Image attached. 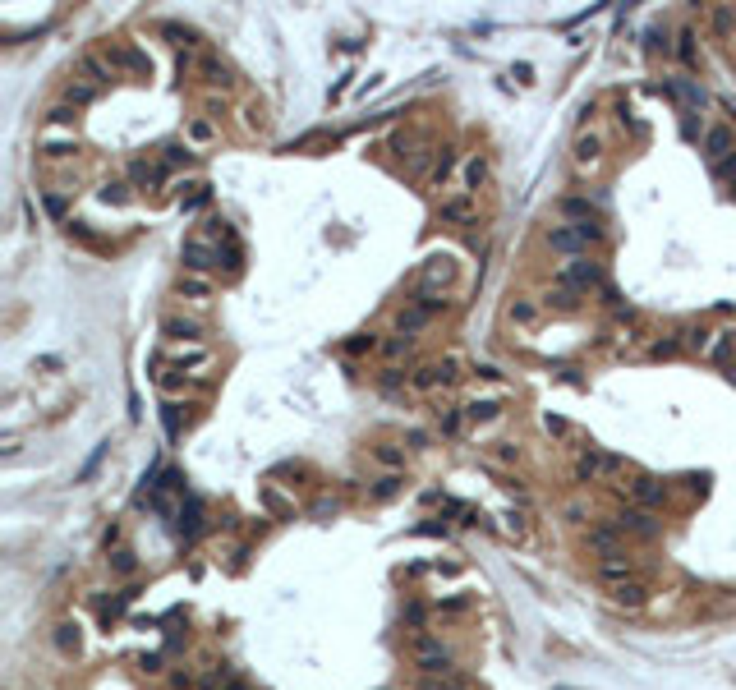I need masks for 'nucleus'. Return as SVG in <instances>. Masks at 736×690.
Segmentation results:
<instances>
[{
	"label": "nucleus",
	"instance_id": "nucleus-1",
	"mask_svg": "<svg viewBox=\"0 0 736 690\" xmlns=\"http://www.w3.org/2000/svg\"><path fill=\"white\" fill-rule=\"evenodd\" d=\"M414 668L424 672V677H442L447 681V672L456 668V658H451V649L438 645V640H414Z\"/></svg>",
	"mask_w": 736,
	"mask_h": 690
},
{
	"label": "nucleus",
	"instance_id": "nucleus-2",
	"mask_svg": "<svg viewBox=\"0 0 736 690\" xmlns=\"http://www.w3.org/2000/svg\"><path fill=\"white\" fill-rule=\"evenodd\" d=\"M621 470H626V465H621V456H607V451H598V447L580 451V460H575V479H584V483L612 479V474H621Z\"/></svg>",
	"mask_w": 736,
	"mask_h": 690
},
{
	"label": "nucleus",
	"instance_id": "nucleus-3",
	"mask_svg": "<svg viewBox=\"0 0 736 690\" xmlns=\"http://www.w3.org/2000/svg\"><path fill=\"white\" fill-rule=\"evenodd\" d=\"M612 525L621 529V534H630V538H658L663 534V525L654 520V511H644V506H621V511L612 515Z\"/></svg>",
	"mask_w": 736,
	"mask_h": 690
},
{
	"label": "nucleus",
	"instance_id": "nucleus-4",
	"mask_svg": "<svg viewBox=\"0 0 736 690\" xmlns=\"http://www.w3.org/2000/svg\"><path fill=\"white\" fill-rule=\"evenodd\" d=\"M180 258H185V272L203 276V272H212V267L221 263V249H217V244H208V240H185Z\"/></svg>",
	"mask_w": 736,
	"mask_h": 690
},
{
	"label": "nucleus",
	"instance_id": "nucleus-5",
	"mask_svg": "<svg viewBox=\"0 0 736 690\" xmlns=\"http://www.w3.org/2000/svg\"><path fill=\"white\" fill-rule=\"evenodd\" d=\"M561 285H566V290H593V285H603V272H598L589 258H571V263L561 267Z\"/></svg>",
	"mask_w": 736,
	"mask_h": 690
},
{
	"label": "nucleus",
	"instance_id": "nucleus-6",
	"mask_svg": "<svg viewBox=\"0 0 736 690\" xmlns=\"http://www.w3.org/2000/svg\"><path fill=\"white\" fill-rule=\"evenodd\" d=\"M589 548L598 552V557H626V534H621V529L616 525H593L589 529Z\"/></svg>",
	"mask_w": 736,
	"mask_h": 690
},
{
	"label": "nucleus",
	"instance_id": "nucleus-7",
	"mask_svg": "<svg viewBox=\"0 0 736 690\" xmlns=\"http://www.w3.org/2000/svg\"><path fill=\"white\" fill-rule=\"evenodd\" d=\"M626 493H630V502H635V506L654 511V506H663V497H668V483H658V479H649V474H640V479H630V483H626Z\"/></svg>",
	"mask_w": 736,
	"mask_h": 690
},
{
	"label": "nucleus",
	"instance_id": "nucleus-8",
	"mask_svg": "<svg viewBox=\"0 0 736 690\" xmlns=\"http://www.w3.org/2000/svg\"><path fill=\"white\" fill-rule=\"evenodd\" d=\"M110 69H129V74H152V60H147L138 46H110L106 51Z\"/></svg>",
	"mask_w": 736,
	"mask_h": 690
},
{
	"label": "nucleus",
	"instance_id": "nucleus-9",
	"mask_svg": "<svg viewBox=\"0 0 736 690\" xmlns=\"http://www.w3.org/2000/svg\"><path fill=\"white\" fill-rule=\"evenodd\" d=\"M548 244L557 253H571V258H584V249H589V240H584L580 226H561V230H548Z\"/></svg>",
	"mask_w": 736,
	"mask_h": 690
},
{
	"label": "nucleus",
	"instance_id": "nucleus-10",
	"mask_svg": "<svg viewBox=\"0 0 736 690\" xmlns=\"http://www.w3.org/2000/svg\"><path fill=\"white\" fill-rule=\"evenodd\" d=\"M198 74H203V83H208V88H221V92L235 88V69L226 65V60H217V55H208V60L198 65Z\"/></svg>",
	"mask_w": 736,
	"mask_h": 690
},
{
	"label": "nucleus",
	"instance_id": "nucleus-11",
	"mask_svg": "<svg viewBox=\"0 0 736 690\" xmlns=\"http://www.w3.org/2000/svg\"><path fill=\"white\" fill-rule=\"evenodd\" d=\"M438 217H442V221H456V226H470V221L479 217V208H474L470 194H461V198H442Z\"/></svg>",
	"mask_w": 736,
	"mask_h": 690
},
{
	"label": "nucleus",
	"instance_id": "nucleus-12",
	"mask_svg": "<svg viewBox=\"0 0 736 690\" xmlns=\"http://www.w3.org/2000/svg\"><path fill=\"white\" fill-rule=\"evenodd\" d=\"M161 331H166L171 340H185V345H194V340L203 336V322H198V318H180V313H171V318L161 322Z\"/></svg>",
	"mask_w": 736,
	"mask_h": 690
},
{
	"label": "nucleus",
	"instance_id": "nucleus-13",
	"mask_svg": "<svg viewBox=\"0 0 736 690\" xmlns=\"http://www.w3.org/2000/svg\"><path fill=\"white\" fill-rule=\"evenodd\" d=\"M451 276H456V263H451L447 253H442V258H428V267H424V276H419V290H433V285H447Z\"/></svg>",
	"mask_w": 736,
	"mask_h": 690
},
{
	"label": "nucleus",
	"instance_id": "nucleus-14",
	"mask_svg": "<svg viewBox=\"0 0 736 690\" xmlns=\"http://www.w3.org/2000/svg\"><path fill=\"white\" fill-rule=\"evenodd\" d=\"M598 580H607V584L635 580V561H630V557H607V561H598Z\"/></svg>",
	"mask_w": 736,
	"mask_h": 690
},
{
	"label": "nucleus",
	"instance_id": "nucleus-15",
	"mask_svg": "<svg viewBox=\"0 0 736 690\" xmlns=\"http://www.w3.org/2000/svg\"><path fill=\"white\" fill-rule=\"evenodd\" d=\"M612 603H616V608H630V612H635V608H644V603H649V589H644L640 580L612 584Z\"/></svg>",
	"mask_w": 736,
	"mask_h": 690
},
{
	"label": "nucleus",
	"instance_id": "nucleus-16",
	"mask_svg": "<svg viewBox=\"0 0 736 690\" xmlns=\"http://www.w3.org/2000/svg\"><path fill=\"white\" fill-rule=\"evenodd\" d=\"M198 529H203V502L185 493V502H180V534H185V538H194Z\"/></svg>",
	"mask_w": 736,
	"mask_h": 690
},
{
	"label": "nucleus",
	"instance_id": "nucleus-17",
	"mask_svg": "<svg viewBox=\"0 0 736 690\" xmlns=\"http://www.w3.org/2000/svg\"><path fill=\"white\" fill-rule=\"evenodd\" d=\"M428 318H433V313H424L419 304H410V308H401V313H396V331H401V336L410 340L414 331H424V327H428Z\"/></svg>",
	"mask_w": 736,
	"mask_h": 690
},
{
	"label": "nucleus",
	"instance_id": "nucleus-18",
	"mask_svg": "<svg viewBox=\"0 0 736 690\" xmlns=\"http://www.w3.org/2000/svg\"><path fill=\"white\" fill-rule=\"evenodd\" d=\"M704 152L714 157V161H727V152H732V129H723V124L709 129L704 134Z\"/></svg>",
	"mask_w": 736,
	"mask_h": 690
},
{
	"label": "nucleus",
	"instance_id": "nucleus-19",
	"mask_svg": "<svg viewBox=\"0 0 736 690\" xmlns=\"http://www.w3.org/2000/svg\"><path fill=\"white\" fill-rule=\"evenodd\" d=\"M78 69H83V74H92V83H110V78H115V69H110V60H101V55H78Z\"/></svg>",
	"mask_w": 736,
	"mask_h": 690
},
{
	"label": "nucleus",
	"instance_id": "nucleus-20",
	"mask_svg": "<svg viewBox=\"0 0 736 690\" xmlns=\"http://www.w3.org/2000/svg\"><path fill=\"white\" fill-rule=\"evenodd\" d=\"M557 208L566 212V217H575V226H584V221H598V212H593L589 198H561Z\"/></svg>",
	"mask_w": 736,
	"mask_h": 690
},
{
	"label": "nucleus",
	"instance_id": "nucleus-21",
	"mask_svg": "<svg viewBox=\"0 0 736 690\" xmlns=\"http://www.w3.org/2000/svg\"><path fill=\"white\" fill-rule=\"evenodd\" d=\"M180 295H185V299H212V281H208V276L185 272V276H180Z\"/></svg>",
	"mask_w": 736,
	"mask_h": 690
},
{
	"label": "nucleus",
	"instance_id": "nucleus-22",
	"mask_svg": "<svg viewBox=\"0 0 736 690\" xmlns=\"http://www.w3.org/2000/svg\"><path fill=\"white\" fill-rule=\"evenodd\" d=\"M484 180H488V157L474 152L470 161H465V194H474V189L484 185Z\"/></svg>",
	"mask_w": 736,
	"mask_h": 690
},
{
	"label": "nucleus",
	"instance_id": "nucleus-23",
	"mask_svg": "<svg viewBox=\"0 0 736 690\" xmlns=\"http://www.w3.org/2000/svg\"><path fill=\"white\" fill-rule=\"evenodd\" d=\"M78 645H83V635H78L74 621H60V626H55V649H60V654H78Z\"/></svg>",
	"mask_w": 736,
	"mask_h": 690
},
{
	"label": "nucleus",
	"instance_id": "nucleus-24",
	"mask_svg": "<svg viewBox=\"0 0 736 690\" xmlns=\"http://www.w3.org/2000/svg\"><path fill=\"white\" fill-rule=\"evenodd\" d=\"M88 101H97V83H69L65 88V106H88Z\"/></svg>",
	"mask_w": 736,
	"mask_h": 690
},
{
	"label": "nucleus",
	"instance_id": "nucleus-25",
	"mask_svg": "<svg viewBox=\"0 0 736 690\" xmlns=\"http://www.w3.org/2000/svg\"><path fill=\"white\" fill-rule=\"evenodd\" d=\"M668 92H677V97H681L686 106H695V110L704 106V88H695V83H686V78H677V83H668Z\"/></svg>",
	"mask_w": 736,
	"mask_h": 690
},
{
	"label": "nucleus",
	"instance_id": "nucleus-26",
	"mask_svg": "<svg viewBox=\"0 0 736 690\" xmlns=\"http://www.w3.org/2000/svg\"><path fill=\"white\" fill-rule=\"evenodd\" d=\"M373 456H377V465H387V470H401V465H405V451L401 447H391V442H382V447H373Z\"/></svg>",
	"mask_w": 736,
	"mask_h": 690
},
{
	"label": "nucleus",
	"instance_id": "nucleus-27",
	"mask_svg": "<svg viewBox=\"0 0 736 690\" xmlns=\"http://www.w3.org/2000/svg\"><path fill=\"white\" fill-rule=\"evenodd\" d=\"M134 598H138V589H124V594H115V598H101V617H106V621H110V617H120Z\"/></svg>",
	"mask_w": 736,
	"mask_h": 690
},
{
	"label": "nucleus",
	"instance_id": "nucleus-28",
	"mask_svg": "<svg viewBox=\"0 0 736 690\" xmlns=\"http://www.w3.org/2000/svg\"><path fill=\"white\" fill-rule=\"evenodd\" d=\"M401 493V474H382V479H373V488H368V497H377V502H387V497Z\"/></svg>",
	"mask_w": 736,
	"mask_h": 690
},
{
	"label": "nucleus",
	"instance_id": "nucleus-29",
	"mask_svg": "<svg viewBox=\"0 0 736 690\" xmlns=\"http://www.w3.org/2000/svg\"><path fill=\"white\" fill-rule=\"evenodd\" d=\"M106 561H110V570H115V575H134V570H138V557H134L129 548H115Z\"/></svg>",
	"mask_w": 736,
	"mask_h": 690
},
{
	"label": "nucleus",
	"instance_id": "nucleus-30",
	"mask_svg": "<svg viewBox=\"0 0 736 690\" xmlns=\"http://www.w3.org/2000/svg\"><path fill=\"white\" fill-rule=\"evenodd\" d=\"M42 152L46 157H74L78 152V138H42Z\"/></svg>",
	"mask_w": 736,
	"mask_h": 690
},
{
	"label": "nucleus",
	"instance_id": "nucleus-31",
	"mask_svg": "<svg viewBox=\"0 0 736 690\" xmlns=\"http://www.w3.org/2000/svg\"><path fill=\"white\" fill-rule=\"evenodd\" d=\"M598 152H603V143L593 138V134H580V138H575V157H580V161H598Z\"/></svg>",
	"mask_w": 736,
	"mask_h": 690
},
{
	"label": "nucleus",
	"instance_id": "nucleus-32",
	"mask_svg": "<svg viewBox=\"0 0 736 690\" xmlns=\"http://www.w3.org/2000/svg\"><path fill=\"white\" fill-rule=\"evenodd\" d=\"M451 166H456V148H442L438 161H433V185H442V180L451 175Z\"/></svg>",
	"mask_w": 736,
	"mask_h": 690
},
{
	"label": "nucleus",
	"instance_id": "nucleus-33",
	"mask_svg": "<svg viewBox=\"0 0 736 690\" xmlns=\"http://www.w3.org/2000/svg\"><path fill=\"white\" fill-rule=\"evenodd\" d=\"M677 55H681L686 65H700V51H695V28H681V37H677Z\"/></svg>",
	"mask_w": 736,
	"mask_h": 690
},
{
	"label": "nucleus",
	"instance_id": "nucleus-34",
	"mask_svg": "<svg viewBox=\"0 0 736 690\" xmlns=\"http://www.w3.org/2000/svg\"><path fill=\"white\" fill-rule=\"evenodd\" d=\"M175 364H180V368H208L212 354L208 350H175Z\"/></svg>",
	"mask_w": 736,
	"mask_h": 690
},
{
	"label": "nucleus",
	"instance_id": "nucleus-35",
	"mask_svg": "<svg viewBox=\"0 0 736 690\" xmlns=\"http://www.w3.org/2000/svg\"><path fill=\"white\" fill-rule=\"evenodd\" d=\"M166 166H194V148H185V143H171V148H166Z\"/></svg>",
	"mask_w": 736,
	"mask_h": 690
},
{
	"label": "nucleus",
	"instance_id": "nucleus-36",
	"mask_svg": "<svg viewBox=\"0 0 736 690\" xmlns=\"http://www.w3.org/2000/svg\"><path fill=\"white\" fill-rule=\"evenodd\" d=\"M534 318H539V308L529 304V299H516V304H511V322H520V327H529Z\"/></svg>",
	"mask_w": 736,
	"mask_h": 690
},
{
	"label": "nucleus",
	"instance_id": "nucleus-37",
	"mask_svg": "<svg viewBox=\"0 0 736 690\" xmlns=\"http://www.w3.org/2000/svg\"><path fill=\"white\" fill-rule=\"evenodd\" d=\"M714 336H718V340L709 345V359H718V364H723L727 354H732V340H736V336H732V331H714Z\"/></svg>",
	"mask_w": 736,
	"mask_h": 690
},
{
	"label": "nucleus",
	"instance_id": "nucleus-38",
	"mask_svg": "<svg viewBox=\"0 0 736 690\" xmlns=\"http://www.w3.org/2000/svg\"><path fill=\"white\" fill-rule=\"evenodd\" d=\"M410 382H414V391H433V387L442 382V373H438V368H419Z\"/></svg>",
	"mask_w": 736,
	"mask_h": 690
},
{
	"label": "nucleus",
	"instance_id": "nucleus-39",
	"mask_svg": "<svg viewBox=\"0 0 736 690\" xmlns=\"http://www.w3.org/2000/svg\"><path fill=\"white\" fill-rule=\"evenodd\" d=\"M548 304H552V308H561V313H571L580 299H575V290H566V285H561V290H552V295H548Z\"/></svg>",
	"mask_w": 736,
	"mask_h": 690
},
{
	"label": "nucleus",
	"instance_id": "nucleus-40",
	"mask_svg": "<svg viewBox=\"0 0 736 690\" xmlns=\"http://www.w3.org/2000/svg\"><path fill=\"white\" fill-rule=\"evenodd\" d=\"M129 185H124V180H115V185H106L101 189V203H129Z\"/></svg>",
	"mask_w": 736,
	"mask_h": 690
},
{
	"label": "nucleus",
	"instance_id": "nucleus-41",
	"mask_svg": "<svg viewBox=\"0 0 736 690\" xmlns=\"http://www.w3.org/2000/svg\"><path fill=\"white\" fill-rule=\"evenodd\" d=\"M465 415H470L474 424H484V419L497 415V401H474V405H465Z\"/></svg>",
	"mask_w": 736,
	"mask_h": 690
},
{
	"label": "nucleus",
	"instance_id": "nucleus-42",
	"mask_svg": "<svg viewBox=\"0 0 736 690\" xmlns=\"http://www.w3.org/2000/svg\"><path fill=\"white\" fill-rule=\"evenodd\" d=\"M189 138H194V143H212V138H217V129H212V120H189Z\"/></svg>",
	"mask_w": 736,
	"mask_h": 690
},
{
	"label": "nucleus",
	"instance_id": "nucleus-43",
	"mask_svg": "<svg viewBox=\"0 0 736 690\" xmlns=\"http://www.w3.org/2000/svg\"><path fill=\"white\" fill-rule=\"evenodd\" d=\"M405 350H410V340H405V336H391V340H382V354H387V359H401Z\"/></svg>",
	"mask_w": 736,
	"mask_h": 690
},
{
	"label": "nucleus",
	"instance_id": "nucleus-44",
	"mask_svg": "<svg viewBox=\"0 0 736 690\" xmlns=\"http://www.w3.org/2000/svg\"><path fill=\"white\" fill-rule=\"evenodd\" d=\"M46 124H74V106H51L46 110Z\"/></svg>",
	"mask_w": 736,
	"mask_h": 690
},
{
	"label": "nucleus",
	"instance_id": "nucleus-45",
	"mask_svg": "<svg viewBox=\"0 0 736 690\" xmlns=\"http://www.w3.org/2000/svg\"><path fill=\"white\" fill-rule=\"evenodd\" d=\"M161 33H166V37H180L185 46H194V42H198V37H194V28H180V23H166Z\"/></svg>",
	"mask_w": 736,
	"mask_h": 690
},
{
	"label": "nucleus",
	"instance_id": "nucleus-46",
	"mask_svg": "<svg viewBox=\"0 0 736 690\" xmlns=\"http://www.w3.org/2000/svg\"><path fill=\"white\" fill-rule=\"evenodd\" d=\"M363 350H377V340H373V336H354V340H345V354H363Z\"/></svg>",
	"mask_w": 736,
	"mask_h": 690
},
{
	"label": "nucleus",
	"instance_id": "nucleus-47",
	"mask_svg": "<svg viewBox=\"0 0 736 690\" xmlns=\"http://www.w3.org/2000/svg\"><path fill=\"white\" fill-rule=\"evenodd\" d=\"M543 428H548V433H557V438H566V433H571V424H566L561 415H548V419H543Z\"/></svg>",
	"mask_w": 736,
	"mask_h": 690
},
{
	"label": "nucleus",
	"instance_id": "nucleus-48",
	"mask_svg": "<svg viewBox=\"0 0 736 690\" xmlns=\"http://www.w3.org/2000/svg\"><path fill=\"white\" fill-rule=\"evenodd\" d=\"M161 391H166V396L185 391V378H175V373H161Z\"/></svg>",
	"mask_w": 736,
	"mask_h": 690
},
{
	"label": "nucleus",
	"instance_id": "nucleus-49",
	"mask_svg": "<svg viewBox=\"0 0 736 690\" xmlns=\"http://www.w3.org/2000/svg\"><path fill=\"white\" fill-rule=\"evenodd\" d=\"M732 23H736L732 10H714V28H718V33H732Z\"/></svg>",
	"mask_w": 736,
	"mask_h": 690
},
{
	"label": "nucleus",
	"instance_id": "nucleus-50",
	"mask_svg": "<svg viewBox=\"0 0 736 690\" xmlns=\"http://www.w3.org/2000/svg\"><path fill=\"white\" fill-rule=\"evenodd\" d=\"M42 203H46V212H51V217H65V198H60V194H46Z\"/></svg>",
	"mask_w": 736,
	"mask_h": 690
},
{
	"label": "nucleus",
	"instance_id": "nucleus-51",
	"mask_svg": "<svg viewBox=\"0 0 736 690\" xmlns=\"http://www.w3.org/2000/svg\"><path fill=\"white\" fill-rule=\"evenodd\" d=\"M401 621H410V626H424V608H419V603H410L405 612H401Z\"/></svg>",
	"mask_w": 736,
	"mask_h": 690
},
{
	"label": "nucleus",
	"instance_id": "nucleus-52",
	"mask_svg": "<svg viewBox=\"0 0 736 690\" xmlns=\"http://www.w3.org/2000/svg\"><path fill=\"white\" fill-rule=\"evenodd\" d=\"M677 350H681L677 340H658V345H654V354H658V359H668V354H677Z\"/></svg>",
	"mask_w": 736,
	"mask_h": 690
},
{
	"label": "nucleus",
	"instance_id": "nucleus-53",
	"mask_svg": "<svg viewBox=\"0 0 736 690\" xmlns=\"http://www.w3.org/2000/svg\"><path fill=\"white\" fill-rule=\"evenodd\" d=\"M644 37H649V46H654V51H668V37H663V33H658V28H649V33H644Z\"/></svg>",
	"mask_w": 736,
	"mask_h": 690
},
{
	"label": "nucleus",
	"instance_id": "nucleus-54",
	"mask_svg": "<svg viewBox=\"0 0 736 690\" xmlns=\"http://www.w3.org/2000/svg\"><path fill=\"white\" fill-rule=\"evenodd\" d=\"M138 668H143V672H161V658H157V654H143V658H138Z\"/></svg>",
	"mask_w": 736,
	"mask_h": 690
},
{
	"label": "nucleus",
	"instance_id": "nucleus-55",
	"mask_svg": "<svg viewBox=\"0 0 736 690\" xmlns=\"http://www.w3.org/2000/svg\"><path fill=\"white\" fill-rule=\"evenodd\" d=\"M497 460H520V451L511 442H497Z\"/></svg>",
	"mask_w": 736,
	"mask_h": 690
},
{
	"label": "nucleus",
	"instance_id": "nucleus-56",
	"mask_svg": "<svg viewBox=\"0 0 736 690\" xmlns=\"http://www.w3.org/2000/svg\"><path fill=\"white\" fill-rule=\"evenodd\" d=\"M442 433H461V415H456V410H451V415L442 419Z\"/></svg>",
	"mask_w": 736,
	"mask_h": 690
},
{
	"label": "nucleus",
	"instance_id": "nucleus-57",
	"mask_svg": "<svg viewBox=\"0 0 736 690\" xmlns=\"http://www.w3.org/2000/svg\"><path fill=\"white\" fill-rule=\"evenodd\" d=\"M382 387H387V391H396V387H401V373L387 368V373H382Z\"/></svg>",
	"mask_w": 736,
	"mask_h": 690
},
{
	"label": "nucleus",
	"instance_id": "nucleus-58",
	"mask_svg": "<svg viewBox=\"0 0 736 690\" xmlns=\"http://www.w3.org/2000/svg\"><path fill=\"white\" fill-rule=\"evenodd\" d=\"M474 373H479V378H488V382H493V378H502V373H497L493 364H474Z\"/></svg>",
	"mask_w": 736,
	"mask_h": 690
}]
</instances>
